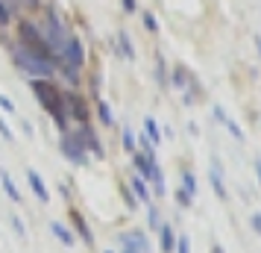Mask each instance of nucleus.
I'll list each match as a JSON object with an SVG mask.
<instances>
[{
  "label": "nucleus",
  "instance_id": "obj_1",
  "mask_svg": "<svg viewBox=\"0 0 261 253\" xmlns=\"http://www.w3.org/2000/svg\"><path fill=\"white\" fill-rule=\"evenodd\" d=\"M27 180H30V186H33V192L38 194V200H41V203H47V200H50V192L44 189L41 177H38L36 171H27Z\"/></svg>",
  "mask_w": 261,
  "mask_h": 253
},
{
  "label": "nucleus",
  "instance_id": "obj_2",
  "mask_svg": "<svg viewBox=\"0 0 261 253\" xmlns=\"http://www.w3.org/2000/svg\"><path fill=\"white\" fill-rule=\"evenodd\" d=\"M162 250L165 253L176 250V236H173V229L170 227H162Z\"/></svg>",
  "mask_w": 261,
  "mask_h": 253
},
{
  "label": "nucleus",
  "instance_id": "obj_3",
  "mask_svg": "<svg viewBox=\"0 0 261 253\" xmlns=\"http://www.w3.org/2000/svg\"><path fill=\"white\" fill-rule=\"evenodd\" d=\"M0 180H3V189H6V194H9V197H12L15 203H21V192H18V189H15L12 177H9V174H6V171H3V174H0Z\"/></svg>",
  "mask_w": 261,
  "mask_h": 253
},
{
  "label": "nucleus",
  "instance_id": "obj_4",
  "mask_svg": "<svg viewBox=\"0 0 261 253\" xmlns=\"http://www.w3.org/2000/svg\"><path fill=\"white\" fill-rule=\"evenodd\" d=\"M50 229H53V236H56V239H59L62 244H68V247L73 244V236L68 233V227H62V224H53Z\"/></svg>",
  "mask_w": 261,
  "mask_h": 253
},
{
  "label": "nucleus",
  "instance_id": "obj_5",
  "mask_svg": "<svg viewBox=\"0 0 261 253\" xmlns=\"http://www.w3.org/2000/svg\"><path fill=\"white\" fill-rule=\"evenodd\" d=\"M73 224H76V229H80V236H83L85 241H88V244H91V229L85 227V221L80 215H76V212H73Z\"/></svg>",
  "mask_w": 261,
  "mask_h": 253
},
{
  "label": "nucleus",
  "instance_id": "obj_6",
  "mask_svg": "<svg viewBox=\"0 0 261 253\" xmlns=\"http://www.w3.org/2000/svg\"><path fill=\"white\" fill-rule=\"evenodd\" d=\"M212 180H214V192H217V197H226L223 180H220V168H212Z\"/></svg>",
  "mask_w": 261,
  "mask_h": 253
},
{
  "label": "nucleus",
  "instance_id": "obj_7",
  "mask_svg": "<svg viewBox=\"0 0 261 253\" xmlns=\"http://www.w3.org/2000/svg\"><path fill=\"white\" fill-rule=\"evenodd\" d=\"M132 189H135V194H138L141 200H147V186H144V177H135V180H132Z\"/></svg>",
  "mask_w": 261,
  "mask_h": 253
},
{
  "label": "nucleus",
  "instance_id": "obj_8",
  "mask_svg": "<svg viewBox=\"0 0 261 253\" xmlns=\"http://www.w3.org/2000/svg\"><path fill=\"white\" fill-rule=\"evenodd\" d=\"M147 133H150V142H159L162 135H159V130H155V121L147 118Z\"/></svg>",
  "mask_w": 261,
  "mask_h": 253
},
{
  "label": "nucleus",
  "instance_id": "obj_9",
  "mask_svg": "<svg viewBox=\"0 0 261 253\" xmlns=\"http://www.w3.org/2000/svg\"><path fill=\"white\" fill-rule=\"evenodd\" d=\"M120 241H123V253H138V247H135V244H132L129 239H126V236H123Z\"/></svg>",
  "mask_w": 261,
  "mask_h": 253
},
{
  "label": "nucleus",
  "instance_id": "obj_10",
  "mask_svg": "<svg viewBox=\"0 0 261 253\" xmlns=\"http://www.w3.org/2000/svg\"><path fill=\"white\" fill-rule=\"evenodd\" d=\"M12 227H15L18 236H24V224H21V218H18V215H12Z\"/></svg>",
  "mask_w": 261,
  "mask_h": 253
},
{
  "label": "nucleus",
  "instance_id": "obj_11",
  "mask_svg": "<svg viewBox=\"0 0 261 253\" xmlns=\"http://www.w3.org/2000/svg\"><path fill=\"white\" fill-rule=\"evenodd\" d=\"M185 192H197V182H194V177H185Z\"/></svg>",
  "mask_w": 261,
  "mask_h": 253
},
{
  "label": "nucleus",
  "instance_id": "obj_12",
  "mask_svg": "<svg viewBox=\"0 0 261 253\" xmlns=\"http://www.w3.org/2000/svg\"><path fill=\"white\" fill-rule=\"evenodd\" d=\"M176 253H188V239H179L176 241Z\"/></svg>",
  "mask_w": 261,
  "mask_h": 253
},
{
  "label": "nucleus",
  "instance_id": "obj_13",
  "mask_svg": "<svg viewBox=\"0 0 261 253\" xmlns=\"http://www.w3.org/2000/svg\"><path fill=\"white\" fill-rule=\"evenodd\" d=\"M0 106L6 109V112H15V106H12V100H6V97H0Z\"/></svg>",
  "mask_w": 261,
  "mask_h": 253
},
{
  "label": "nucleus",
  "instance_id": "obj_14",
  "mask_svg": "<svg viewBox=\"0 0 261 253\" xmlns=\"http://www.w3.org/2000/svg\"><path fill=\"white\" fill-rule=\"evenodd\" d=\"M252 229H255V233H261V215H252Z\"/></svg>",
  "mask_w": 261,
  "mask_h": 253
},
{
  "label": "nucleus",
  "instance_id": "obj_15",
  "mask_svg": "<svg viewBox=\"0 0 261 253\" xmlns=\"http://www.w3.org/2000/svg\"><path fill=\"white\" fill-rule=\"evenodd\" d=\"M150 224H153V227H159V212H155V209H150Z\"/></svg>",
  "mask_w": 261,
  "mask_h": 253
},
{
  "label": "nucleus",
  "instance_id": "obj_16",
  "mask_svg": "<svg viewBox=\"0 0 261 253\" xmlns=\"http://www.w3.org/2000/svg\"><path fill=\"white\" fill-rule=\"evenodd\" d=\"M6 15H9V9H3V3H0V21H6Z\"/></svg>",
  "mask_w": 261,
  "mask_h": 253
},
{
  "label": "nucleus",
  "instance_id": "obj_17",
  "mask_svg": "<svg viewBox=\"0 0 261 253\" xmlns=\"http://www.w3.org/2000/svg\"><path fill=\"white\" fill-rule=\"evenodd\" d=\"M258 177H261V162H258Z\"/></svg>",
  "mask_w": 261,
  "mask_h": 253
},
{
  "label": "nucleus",
  "instance_id": "obj_18",
  "mask_svg": "<svg viewBox=\"0 0 261 253\" xmlns=\"http://www.w3.org/2000/svg\"><path fill=\"white\" fill-rule=\"evenodd\" d=\"M106 253H112V250H106Z\"/></svg>",
  "mask_w": 261,
  "mask_h": 253
}]
</instances>
